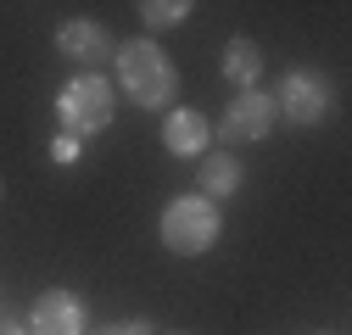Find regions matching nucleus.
I'll list each match as a JSON object with an SVG mask.
<instances>
[{
	"label": "nucleus",
	"mask_w": 352,
	"mask_h": 335,
	"mask_svg": "<svg viewBox=\"0 0 352 335\" xmlns=\"http://www.w3.org/2000/svg\"><path fill=\"white\" fill-rule=\"evenodd\" d=\"M218 240V207L207 196H179L162 207V246L173 257H201Z\"/></svg>",
	"instance_id": "nucleus-1"
},
{
	"label": "nucleus",
	"mask_w": 352,
	"mask_h": 335,
	"mask_svg": "<svg viewBox=\"0 0 352 335\" xmlns=\"http://www.w3.org/2000/svg\"><path fill=\"white\" fill-rule=\"evenodd\" d=\"M118 78L140 106H168L173 101V67H168V56L151 39H129L118 51Z\"/></svg>",
	"instance_id": "nucleus-2"
},
{
	"label": "nucleus",
	"mask_w": 352,
	"mask_h": 335,
	"mask_svg": "<svg viewBox=\"0 0 352 335\" xmlns=\"http://www.w3.org/2000/svg\"><path fill=\"white\" fill-rule=\"evenodd\" d=\"M67 135H101L112 123V84L101 73H78L62 84V101H56Z\"/></svg>",
	"instance_id": "nucleus-3"
},
{
	"label": "nucleus",
	"mask_w": 352,
	"mask_h": 335,
	"mask_svg": "<svg viewBox=\"0 0 352 335\" xmlns=\"http://www.w3.org/2000/svg\"><path fill=\"white\" fill-rule=\"evenodd\" d=\"M269 129H274V95H263V90H241L224 106V123H218L224 140H263Z\"/></svg>",
	"instance_id": "nucleus-4"
},
{
	"label": "nucleus",
	"mask_w": 352,
	"mask_h": 335,
	"mask_svg": "<svg viewBox=\"0 0 352 335\" xmlns=\"http://www.w3.org/2000/svg\"><path fill=\"white\" fill-rule=\"evenodd\" d=\"M274 106H280L291 123H319V117H324V106H330V95H324V84H319L314 73H285V78H280Z\"/></svg>",
	"instance_id": "nucleus-5"
},
{
	"label": "nucleus",
	"mask_w": 352,
	"mask_h": 335,
	"mask_svg": "<svg viewBox=\"0 0 352 335\" xmlns=\"http://www.w3.org/2000/svg\"><path fill=\"white\" fill-rule=\"evenodd\" d=\"M28 335H84V308L67 290H45L28 313Z\"/></svg>",
	"instance_id": "nucleus-6"
},
{
	"label": "nucleus",
	"mask_w": 352,
	"mask_h": 335,
	"mask_svg": "<svg viewBox=\"0 0 352 335\" xmlns=\"http://www.w3.org/2000/svg\"><path fill=\"white\" fill-rule=\"evenodd\" d=\"M56 51H62L67 62H101V56L112 51V39H107V28H101V23H62Z\"/></svg>",
	"instance_id": "nucleus-7"
},
{
	"label": "nucleus",
	"mask_w": 352,
	"mask_h": 335,
	"mask_svg": "<svg viewBox=\"0 0 352 335\" xmlns=\"http://www.w3.org/2000/svg\"><path fill=\"white\" fill-rule=\"evenodd\" d=\"M162 146H168L173 157H201V151H207V117H201V112H168Z\"/></svg>",
	"instance_id": "nucleus-8"
},
{
	"label": "nucleus",
	"mask_w": 352,
	"mask_h": 335,
	"mask_svg": "<svg viewBox=\"0 0 352 335\" xmlns=\"http://www.w3.org/2000/svg\"><path fill=\"white\" fill-rule=\"evenodd\" d=\"M224 78L230 84H246V90L263 78V51L252 45V39H230V45H224Z\"/></svg>",
	"instance_id": "nucleus-9"
},
{
	"label": "nucleus",
	"mask_w": 352,
	"mask_h": 335,
	"mask_svg": "<svg viewBox=\"0 0 352 335\" xmlns=\"http://www.w3.org/2000/svg\"><path fill=\"white\" fill-rule=\"evenodd\" d=\"M241 185V162L230 151H218V157H201V190L207 196H235Z\"/></svg>",
	"instance_id": "nucleus-10"
},
{
	"label": "nucleus",
	"mask_w": 352,
	"mask_h": 335,
	"mask_svg": "<svg viewBox=\"0 0 352 335\" xmlns=\"http://www.w3.org/2000/svg\"><path fill=\"white\" fill-rule=\"evenodd\" d=\"M140 17H146L151 28H173V23L190 17V6H185V0H151V6H140Z\"/></svg>",
	"instance_id": "nucleus-11"
},
{
	"label": "nucleus",
	"mask_w": 352,
	"mask_h": 335,
	"mask_svg": "<svg viewBox=\"0 0 352 335\" xmlns=\"http://www.w3.org/2000/svg\"><path fill=\"white\" fill-rule=\"evenodd\" d=\"M51 157L56 162H78V135H56L51 140Z\"/></svg>",
	"instance_id": "nucleus-12"
},
{
	"label": "nucleus",
	"mask_w": 352,
	"mask_h": 335,
	"mask_svg": "<svg viewBox=\"0 0 352 335\" xmlns=\"http://www.w3.org/2000/svg\"><path fill=\"white\" fill-rule=\"evenodd\" d=\"M96 335H151V324H146V319H140V324L129 319V324H107V330H96Z\"/></svg>",
	"instance_id": "nucleus-13"
}]
</instances>
